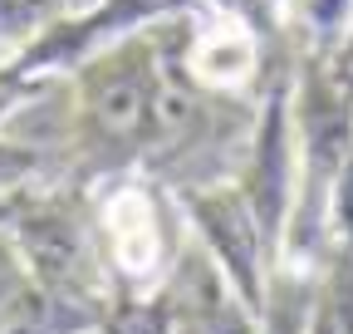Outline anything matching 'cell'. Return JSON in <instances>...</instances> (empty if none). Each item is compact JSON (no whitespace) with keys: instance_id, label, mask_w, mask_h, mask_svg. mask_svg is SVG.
Wrapping results in <instances>:
<instances>
[{"instance_id":"8","label":"cell","mask_w":353,"mask_h":334,"mask_svg":"<svg viewBox=\"0 0 353 334\" xmlns=\"http://www.w3.org/2000/svg\"><path fill=\"white\" fill-rule=\"evenodd\" d=\"M54 173H59V153L54 148H39V143L0 133V197H15V192L54 177Z\"/></svg>"},{"instance_id":"12","label":"cell","mask_w":353,"mask_h":334,"mask_svg":"<svg viewBox=\"0 0 353 334\" xmlns=\"http://www.w3.org/2000/svg\"><path fill=\"white\" fill-rule=\"evenodd\" d=\"M20 197V192H15ZM15 197H0V226H10V217H15Z\"/></svg>"},{"instance_id":"13","label":"cell","mask_w":353,"mask_h":334,"mask_svg":"<svg viewBox=\"0 0 353 334\" xmlns=\"http://www.w3.org/2000/svg\"><path fill=\"white\" fill-rule=\"evenodd\" d=\"M99 0H64V10H94Z\"/></svg>"},{"instance_id":"6","label":"cell","mask_w":353,"mask_h":334,"mask_svg":"<svg viewBox=\"0 0 353 334\" xmlns=\"http://www.w3.org/2000/svg\"><path fill=\"white\" fill-rule=\"evenodd\" d=\"M285 25L299 50L329 55L353 25V0H285Z\"/></svg>"},{"instance_id":"1","label":"cell","mask_w":353,"mask_h":334,"mask_svg":"<svg viewBox=\"0 0 353 334\" xmlns=\"http://www.w3.org/2000/svg\"><path fill=\"white\" fill-rule=\"evenodd\" d=\"M6 231L15 236L34 285L103 320L113 300V275H108L99 226H94V197H88L83 182L54 173L25 187L15 197V217Z\"/></svg>"},{"instance_id":"2","label":"cell","mask_w":353,"mask_h":334,"mask_svg":"<svg viewBox=\"0 0 353 334\" xmlns=\"http://www.w3.org/2000/svg\"><path fill=\"white\" fill-rule=\"evenodd\" d=\"M88 197H94V226L113 275V295L118 290L123 295L157 290L187 250V222L176 212L172 187L143 173H123V177L94 182Z\"/></svg>"},{"instance_id":"5","label":"cell","mask_w":353,"mask_h":334,"mask_svg":"<svg viewBox=\"0 0 353 334\" xmlns=\"http://www.w3.org/2000/svg\"><path fill=\"white\" fill-rule=\"evenodd\" d=\"M182 30H187V39H182L187 74L201 89H216V94H255L260 99L265 79L299 59V45L270 50L241 15L206 6V0L182 10Z\"/></svg>"},{"instance_id":"3","label":"cell","mask_w":353,"mask_h":334,"mask_svg":"<svg viewBox=\"0 0 353 334\" xmlns=\"http://www.w3.org/2000/svg\"><path fill=\"white\" fill-rule=\"evenodd\" d=\"M172 197H176V212H182L196 250L216 266V275L226 280L231 295L255 315L265 300V280H270L275 250L260 236V222L250 212V202L241 197L236 177L187 182V187H172Z\"/></svg>"},{"instance_id":"7","label":"cell","mask_w":353,"mask_h":334,"mask_svg":"<svg viewBox=\"0 0 353 334\" xmlns=\"http://www.w3.org/2000/svg\"><path fill=\"white\" fill-rule=\"evenodd\" d=\"M304 334H353V256L334 250V261L319 275L314 315H309Z\"/></svg>"},{"instance_id":"10","label":"cell","mask_w":353,"mask_h":334,"mask_svg":"<svg viewBox=\"0 0 353 334\" xmlns=\"http://www.w3.org/2000/svg\"><path fill=\"white\" fill-rule=\"evenodd\" d=\"M329 236H334V250L353 256V148L329 182Z\"/></svg>"},{"instance_id":"11","label":"cell","mask_w":353,"mask_h":334,"mask_svg":"<svg viewBox=\"0 0 353 334\" xmlns=\"http://www.w3.org/2000/svg\"><path fill=\"white\" fill-rule=\"evenodd\" d=\"M324 59H329V74H334V79L343 84L348 94H353V25L343 30V39H339V45H334V50H329Z\"/></svg>"},{"instance_id":"4","label":"cell","mask_w":353,"mask_h":334,"mask_svg":"<svg viewBox=\"0 0 353 334\" xmlns=\"http://www.w3.org/2000/svg\"><path fill=\"white\" fill-rule=\"evenodd\" d=\"M294 64H285V69H275L270 79H265L245 153H241L236 173H231L241 197L250 202L255 222H260V236L270 241V250H280L290 206H294V187H299V148H294V113H290Z\"/></svg>"},{"instance_id":"9","label":"cell","mask_w":353,"mask_h":334,"mask_svg":"<svg viewBox=\"0 0 353 334\" xmlns=\"http://www.w3.org/2000/svg\"><path fill=\"white\" fill-rule=\"evenodd\" d=\"M64 10V0H0V59L25 50L39 30H50Z\"/></svg>"}]
</instances>
